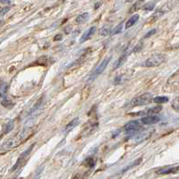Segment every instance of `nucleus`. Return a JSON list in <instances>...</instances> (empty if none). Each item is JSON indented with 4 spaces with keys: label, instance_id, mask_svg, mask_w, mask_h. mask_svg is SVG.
Here are the masks:
<instances>
[{
    "label": "nucleus",
    "instance_id": "1",
    "mask_svg": "<svg viewBox=\"0 0 179 179\" xmlns=\"http://www.w3.org/2000/svg\"><path fill=\"white\" fill-rule=\"evenodd\" d=\"M33 128H24L23 130H22L20 133H18L15 136H13L12 138L8 139L4 142V144L2 146V151L7 152L10 150H13L14 148L18 147L21 145L22 142H23L24 141H26L32 133H33Z\"/></svg>",
    "mask_w": 179,
    "mask_h": 179
},
{
    "label": "nucleus",
    "instance_id": "2",
    "mask_svg": "<svg viewBox=\"0 0 179 179\" xmlns=\"http://www.w3.org/2000/svg\"><path fill=\"white\" fill-rule=\"evenodd\" d=\"M152 101V94L146 92L140 95L138 97L133 98V100H130L126 105V107H141L147 105Z\"/></svg>",
    "mask_w": 179,
    "mask_h": 179
},
{
    "label": "nucleus",
    "instance_id": "3",
    "mask_svg": "<svg viewBox=\"0 0 179 179\" xmlns=\"http://www.w3.org/2000/svg\"><path fill=\"white\" fill-rule=\"evenodd\" d=\"M110 61H111V57H106V58H104V59L102 60L101 63L98 66V67L95 69V71L91 74V76H90L89 79H88V82H93L94 80L97 79L100 74L104 72V70H105L107 67L108 66V64H109Z\"/></svg>",
    "mask_w": 179,
    "mask_h": 179
},
{
    "label": "nucleus",
    "instance_id": "4",
    "mask_svg": "<svg viewBox=\"0 0 179 179\" xmlns=\"http://www.w3.org/2000/svg\"><path fill=\"white\" fill-rule=\"evenodd\" d=\"M166 60V57L162 54H155L150 57L144 63V67H156L163 64Z\"/></svg>",
    "mask_w": 179,
    "mask_h": 179
},
{
    "label": "nucleus",
    "instance_id": "5",
    "mask_svg": "<svg viewBox=\"0 0 179 179\" xmlns=\"http://www.w3.org/2000/svg\"><path fill=\"white\" fill-rule=\"evenodd\" d=\"M34 146H35V143H32V145L30 146L29 148H27L26 150H25L21 154L20 157L18 158L17 161H16V163H15V164H14V166L13 167L12 171H14V170L18 169L19 167H22L23 165H24V163L27 161V159H28V158H29V156H30V154H31V152H32V149L34 148Z\"/></svg>",
    "mask_w": 179,
    "mask_h": 179
},
{
    "label": "nucleus",
    "instance_id": "6",
    "mask_svg": "<svg viewBox=\"0 0 179 179\" xmlns=\"http://www.w3.org/2000/svg\"><path fill=\"white\" fill-rule=\"evenodd\" d=\"M141 128V124L139 121L134 120V121H130L124 126V129L126 133H132V132H136Z\"/></svg>",
    "mask_w": 179,
    "mask_h": 179
},
{
    "label": "nucleus",
    "instance_id": "7",
    "mask_svg": "<svg viewBox=\"0 0 179 179\" xmlns=\"http://www.w3.org/2000/svg\"><path fill=\"white\" fill-rule=\"evenodd\" d=\"M160 121V117L159 116H153V115H150L142 118V122L143 125H154L157 124Z\"/></svg>",
    "mask_w": 179,
    "mask_h": 179
},
{
    "label": "nucleus",
    "instance_id": "8",
    "mask_svg": "<svg viewBox=\"0 0 179 179\" xmlns=\"http://www.w3.org/2000/svg\"><path fill=\"white\" fill-rule=\"evenodd\" d=\"M179 172L178 165H176L175 167H169L166 168H160L157 171L158 175H169V174H177Z\"/></svg>",
    "mask_w": 179,
    "mask_h": 179
},
{
    "label": "nucleus",
    "instance_id": "9",
    "mask_svg": "<svg viewBox=\"0 0 179 179\" xmlns=\"http://www.w3.org/2000/svg\"><path fill=\"white\" fill-rule=\"evenodd\" d=\"M95 32H96V27L95 26L91 27L90 29H88L86 32L82 35L81 39H80V43H83V42H85L87 40H90L93 35H94Z\"/></svg>",
    "mask_w": 179,
    "mask_h": 179
},
{
    "label": "nucleus",
    "instance_id": "10",
    "mask_svg": "<svg viewBox=\"0 0 179 179\" xmlns=\"http://www.w3.org/2000/svg\"><path fill=\"white\" fill-rule=\"evenodd\" d=\"M152 131L151 129H145L143 132L140 133L139 134H137V135L135 136V141H136L137 142H142V141H144V140L148 139V138L152 135Z\"/></svg>",
    "mask_w": 179,
    "mask_h": 179
},
{
    "label": "nucleus",
    "instance_id": "11",
    "mask_svg": "<svg viewBox=\"0 0 179 179\" xmlns=\"http://www.w3.org/2000/svg\"><path fill=\"white\" fill-rule=\"evenodd\" d=\"M126 58H127V53H124L121 57H120L117 60L114 64V67H113V70H116V69H118L119 67H121L124 64L125 62L126 61Z\"/></svg>",
    "mask_w": 179,
    "mask_h": 179
},
{
    "label": "nucleus",
    "instance_id": "12",
    "mask_svg": "<svg viewBox=\"0 0 179 179\" xmlns=\"http://www.w3.org/2000/svg\"><path fill=\"white\" fill-rule=\"evenodd\" d=\"M79 118H74V119L72 120L71 122H69L67 126H66V127H65V132H66V133H68V132L72 131L73 128H75L76 126L79 125Z\"/></svg>",
    "mask_w": 179,
    "mask_h": 179
},
{
    "label": "nucleus",
    "instance_id": "13",
    "mask_svg": "<svg viewBox=\"0 0 179 179\" xmlns=\"http://www.w3.org/2000/svg\"><path fill=\"white\" fill-rule=\"evenodd\" d=\"M140 16L139 14H133V16H131L130 17V19L127 21L126 22V29H129V28H131V27H133L137 22L139 20Z\"/></svg>",
    "mask_w": 179,
    "mask_h": 179
},
{
    "label": "nucleus",
    "instance_id": "14",
    "mask_svg": "<svg viewBox=\"0 0 179 179\" xmlns=\"http://www.w3.org/2000/svg\"><path fill=\"white\" fill-rule=\"evenodd\" d=\"M90 15L88 13H83L82 14L78 15L76 18H75V22L76 23H84L88 19H89Z\"/></svg>",
    "mask_w": 179,
    "mask_h": 179
},
{
    "label": "nucleus",
    "instance_id": "15",
    "mask_svg": "<svg viewBox=\"0 0 179 179\" xmlns=\"http://www.w3.org/2000/svg\"><path fill=\"white\" fill-rule=\"evenodd\" d=\"M142 161V159H136V160H134L133 161V163L132 164H130V165H128L127 167H126L123 170H122V174H124L125 172H126V171H128L129 169H132V168H133L134 167H136V166H138L139 165L140 163Z\"/></svg>",
    "mask_w": 179,
    "mask_h": 179
},
{
    "label": "nucleus",
    "instance_id": "16",
    "mask_svg": "<svg viewBox=\"0 0 179 179\" xmlns=\"http://www.w3.org/2000/svg\"><path fill=\"white\" fill-rule=\"evenodd\" d=\"M152 101L157 103V104H162V103H167L168 101V98L165 97V96H158L152 98Z\"/></svg>",
    "mask_w": 179,
    "mask_h": 179
},
{
    "label": "nucleus",
    "instance_id": "17",
    "mask_svg": "<svg viewBox=\"0 0 179 179\" xmlns=\"http://www.w3.org/2000/svg\"><path fill=\"white\" fill-rule=\"evenodd\" d=\"M162 110V107L161 106H156L153 107H151L149 109H147L145 111V113L149 114V115H154V114H158L160 111Z\"/></svg>",
    "mask_w": 179,
    "mask_h": 179
},
{
    "label": "nucleus",
    "instance_id": "18",
    "mask_svg": "<svg viewBox=\"0 0 179 179\" xmlns=\"http://www.w3.org/2000/svg\"><path fill=\"white\" fill-rule=\"evenodd\" d=\"M144 1L145 0H138L136 3H134L133 4V6L132 7V8L130 9V13H133V12H135V11H137L138 9H140V7H142V4L144 3Z\"/></svg>",
    "mask_w": 179,
    "mask_h": 179
},
{
    "label": "nucleus",
    "instance_id": "19",
    "mask_svg": "<svg viewBox=\"0 0 179 179\" xmlns=\"http://www.w3.org/2000/svg\"><path fill=\"white\" fill-rule=\"evenodd\" d=\"M110 29H111L110 26L105 25V26H103L101 29H100V34L101 36H104V37L108 36V35H110V32H111V30H110Z\"/></svg>",
    "mask_w": 179,
    "mask_h": 179
},
{
    "label": "nucleus",
    "instance_id": "20",
    "mask_svg": "<svg viewBox=\"0 0 179 179\" xmlns=\"http://www.w3.org/2000/svg\"><path fill=\"white\" fill-rule=\"evenodd\" d=\"M13 126H14V125H13V122H12V121L7 123V124L4 126V127H3V132H4V133H10L13 129Z\"/></svg>",
    "mask_w": 179,
    "mask_h": 179
},
{
    "label": "nucleus",
    "instance_id": "21",
    "mask_svg": "<svg viewBox=\"0 0 179 179\" xmlns=\"http://www.w3.org/2000/svg\"><path fill=\"white\" fill-rule=\"evenodd\" d=\"M155 6H156V3L155 2H150V3H147L145 5H143V10L145 11H152L155 8Z\"/></svg>",
    "mask_w": 179,
    "mask_h": 179
},
{
    "label": "nucleus",
    "instance_id": "22",
    "mask_svg": "<svg viewBox=\"0 0 179 179\" xmlns=\"http://www.w3.org/2000/svg\"><path fill=\"white\" fill-rule=\"evenodd\" d=\"M7 89H8V85L7 83L4 82L0 85V96L1 97H5V95L7 94Z\"/></svg>",
    "mask_w": 179,
    "mask_h": 179
},
{
    "label": "nucleus",
    "instance_id": "23",
    "mask_svg": "<svg viewBox=\"0 0 179 179\" xmlns=\"http://www.w3.org/2000/svg\"><path fill=\"white\" fill-rule=\"evenodd\" d=\"M123 30V22H120L119 24L116 27L114 30H111V32H110V35H115V34H118L122 32Z\"/></svg>",
    "mask_w": 179,
    "mask_h": 179
},
{
    "label": "nucleus",
    "instance_id": "24",
    "mask_svg": "<svg viewBox=\"0 0 179 179\" xmlns=\"http://www.w3.org/2000/svg\"><path fill=\"white\" fill-rule=\"evenodd\" d=\"M1 105L5 107H11L13 106V104L12 103V101H10L9 100L7 99H3L1 100Z\"/></svg>",
    "mask_w": 179,
    "mask_h": 179
},
{
    "label": "nucleus",
    "instance_id": "25",
    "mask_svg": "<svg viewBox=\"0 0 179 179\" xmlns=\"http://www.w3.org/2000/svg\"><path fill=\"white\" fill-rule=\"evenodd\" d=\"M172 107L176 110V111H178V108H179V101H178V98L177 97L176 98V100L173 101L172 103Z\"/></svg>",
    "mask_w": 179,
    "mask_h": 179
},
{
    "label": "nucleus",
    "instance_id": "26",
    "mask_svg": "<svg viewBox=\"0 0 179 179\" xmlns=\"http://www.w3.org/2000/svg\"><path fill=\"white\" fill-rule=\"evenodd\" d=\"M156 32H157V30H156V29H153V30H152V31L148 32L145 34V36H144V39H148V38L152 37V36L154 35Z\"/></svg>",
    "mask_w": 179,
    "mask_h": 179
},
{
    "label": "nucleus",
    "instance_id": "27",
    "mask_svg": "<svg viewBox=\"0 0 179 179\" xmlns=\"http://www.w3.org/2000/svg\"><path fill=\"white\" fill-rule=\"evenodd\" d=\"M86 163L87 165L90 167H92L95 165V162H94L92 158H88V159H86Z\"/></svg>",
    "mask_w": 179,
    "mask_h": 179
},
{
    "label": "nucleus",
    "instance_id": "28",
    "mask_svg": "<svg viewBox=\"0 0 179 179\" xmlns=\"http://www.w3.org/2000/svg\"><path fill=\"white\" fill-rule=\"evenodd\" d=\"M9 10H10V8H9V7H3V8H1V9H0V16L5 15V14H6V13H7Z\"/></svg>",
    "mask_w": 179,
    "mask_h": 179
},
{
    "label": "nucleus",
    "instance_id": "29",
    "mask_svg": "<svg viewBox=\"0 0 179 179\" xmlns=\"http://www.w3.org/2000/svg\"><path fill=\"white\" fill-rule=\"evenodd\" d=\"M70 29H73L72 25H68V26L66 27V28H65V32H66L67 34L70 33V32H72V30H70Z\"/></svg>",
    "mask_w": 179,
    "mask_h": 179
},
{
    "label": "nucleus",
    "instance_id": "30",
    "mask_svg": "<svg viewBox=\"0 0 179 179\" xmlns=\"http://www.w3.org/2000/svg\"><path fill=\"white\" fill-rule=\"evenodd\" d=\"M63 39V37H62V34H57L56 36H55V38H54V40L55 41H57V40H61Z\"/></svg>",
    "mask_w": 179,
    "mask_h": 179
},
{
    "label": "nucleus",
    "instance_id": "31",
    "mask_svg": "<svg viewBox=\"0 0 179 179\" xmlns=\"http://www.w3.org/2000/svg\"><path fill=\"white\" fill-rule=\"evenodd\" d=\"M0 3H2V4H10L11 1L10 0H0Z\"/></svg>",
    "mask_w": 179,
    "mask_h": 179
},
{
    "label": "nucleus",
    "instance_id": "32",
    "mask_svg": "<svg viewBox=\"0 0 179 179\" xmlns=\"http://www.w3.org/2000/svg\"><path fill=\"white\" fill-rule=\"evenodd\" d=\"M132 1H133V0H126V3H130V2H132Z\"/></svg>",
    "mask_w": 179,
    "mask_h": 179
},
{
    "label": "nucleus",
    "instance_id": "33",
    "mask_svg": "<svg viewBox=\"0 0 179 179\" xmlns=\"http://www.w3.org/2000/svg\"><path fill=\"white\" fill-rule=\"evenodd\" d=\"M2 22H3V21H2V20H0V25H1V24H2Z\"/></svg>",
    "mask_w": 179,
    "mask_h": 179
}]
</instances>
